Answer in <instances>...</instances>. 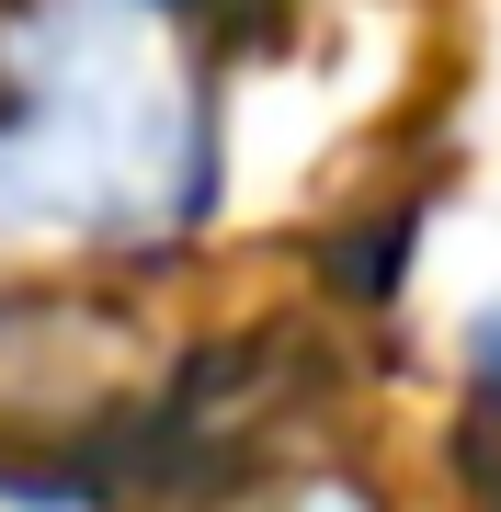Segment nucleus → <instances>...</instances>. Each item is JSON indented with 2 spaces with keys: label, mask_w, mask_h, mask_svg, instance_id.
Here are the masks:
<instances>
[{
  "label": "nucleus",
  "mask_w": 501,
  "mask_h": 512,
  "mask_svg": "<svg viewBox=\"0 0 501 512\" xmlns=\"http://www.w3.org/2000/svg\"><path fill=\"white\" fill-rule=\"evenodd\" d=\"M228 171L171 0L0 12V251H171Z\"/></svg>",
  "instance_id": "f257e3e1"
},
{
  "label": "nucleus",
  "mask_w": 501,
  "mask_h": 512,
  "mask_svg": "<svg viewBox=\"0 0 501 512\" xmlns=\"http://www.w3.org/2000/svg\"><path fill=\"white\" fill-rule=\"evenodd\" d=\"M467 365H479V387L501 399V308H479V319H467Z\"/></svg>",
  "instance_id": "f03ea898"
}]
</instances>
